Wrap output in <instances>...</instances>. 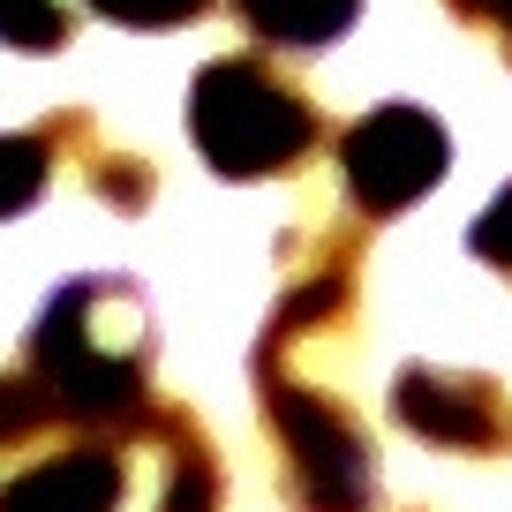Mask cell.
<instances>
[{
    "label": "cell",
    "instance_id": "obj_7",
    "mask_svg": "<svg viewBox=\"0 0 512 512\" xmlns=\"http://www.w3.org/2000/svg\"><path fill=\"white\" fill-rule=\"evenodd\" d=\"M121 497H128V452L106 437L53 445L0 482V512H113Z\"/></svg>",
    "mask_w": 512,
    "mask_h": 512
},
{
    "label": "cell",
    "instance_id": "obj_16",
    "mask_svg": "<svg viewBox=\"0 0 512 512\" xmlns=\"http://www.w3.org/2000/svg\"><path fill=\"white\" fill-rule=\"evenodd\" d=\"M445 8L467 23V31H490L497 46H505V61H512V0H445Z\"/></svg>",
    "mask_w": 512,
    "mask_h": 512
},
{
    "label": "cell",
    "instance_id": "obj_17",
    "mask_svg": "<svg viewBox=\"0 0 512 512\" xmlns=\"http://www.w3.org/2000/svg\"><path fill=\"white\" fill-rule=\"evenodd\" d=\"M407 512H422V505H407Z\"/></svg>",
    "mask_w": 512,
    "mask_h": 512
},
{
    "label": "cell",
    "instance_id": "obj_8",
    "mask_svg": "<svg viewBox=\"0 0 512 512\" xmlns=\"http://www.w3.org/2000/svg\"><path fill=\"white\" fill-rule=\"evenodd\" d=\"M128 445L159 452V497H151V512H226V467H219V445H211L204 415L151 400V415L136 422Z\"/></svg>",
    "mask_w": 512,
    "mask_h": 512
},
{
    "label": "cell",
    "instance_id": "obj_9",
    "mask_svg": "<svg viewBox=\"0 0 512 512\" xmlns=\"http://www.w3.org/2000/svg\"><path fill=\"white\" fill-rule=\"evenodd\" d=\"M234 16L249 38H264L279 53H324L354 31L362 0H234Z\"/></svg>",
    "mask_w": 512,
    "mask_h": 512
},
{
    "label": "cell",
    "instance_id": "obj_3",
    "mask_svg": "<svg viewBox=\"0 0 512 512\" xmlns=\"http://www.w3.org/2000/svg\"><path fill=\"white\" fill-rule=\"evenodd\" d=\"M249 377H256L264 430H272L279 497L294 512H377L384 467H377V437H369L362 407L339 400L309 369L264 362V354H249Z\"/></svg>",
    "mask_w": 512,
    "mask_h": 512
},
{
    "label": "cell",
    "instance_id": "obj_10",
    "mask_svg": "<svg viewBox=\"0 0 512 512\" xmlns=\"http://www.w3.org/2000/svg\"><path fill=\"white\" fill-rule=\"evenodd\" d=\"M61 136L76 144V159H83V181L98 189V204H106V211H121V219L151 211V189H159L151 159H136V151L106 144V136H98V121H91L83 106H68V113H61Z\"/></svg>",
    "mask_w": 512,
    "mask_h": 512
},
{
    "label": "cell",
    "instance_id": "obj_15",
    "mask_svg": "<svg viewBox=\"0 0 512 512\" xmlns=\"http://www.w3.org/2000/svg\"><path fill=\"white\" fill-rule=\"evenodd\" d=\"M467 249H475L490 272H505V279H512V181L497 189V204L482 211L475 226H467Z\"/></svg>",
    "mask_w": 512,
    "mask_h": 512
},
{
    "label": "cell",
    "instance_id": "obj_5",
    "mask_svg": "<svg viewBox=\"0 0 512 512\" xmlns=\"http://www.w3.org/2000/svg\"><path fill=\"white\" fill-rule=\"evenodd\" d=\"M279 256H287V287H279L249 354H302L317 339H339L354 324V309H362V219L287 234Z\"/></svg>",
    "mask_w": 512,
    "mask_h": 512
},
{
    "label": "cell",
    "instance_id": "obj_12",
    "mask_svg": "<svg viewBox=\"0 0 512 512\" xmlns=\"http://www.w3.org/2000/svg\"><path fill=\"white\" fill-rule=\"evenodd\" d=\"M76 38L68 0H0V46L16 53H61Z\"/></svg>",
    "mask_w": 512,
    "mask_h": 512
},
{
    "label": "cell",
    "instance_id": "obj_11",
    "mask_svg": "<svg viewBox=\"0 0 512 512\" xmlns=\"http://www.w3.org/2000/svg\"><path fill=\"white\" fill-rule=\"evenodd\" d=\"M53 159H61V144H53V128H16V136H0V219H16V211H31L38 196H46L53 181Z\"/></svg>",
    "mask_w": 512,
    "mask_h": 512
},
{
    "label": "cell",
    "instance_id": "obj_14",
    "mask_svg": "<svg viewBox=\"0 0 512 512\" xmlns=\"http://www.w3.org/2000/svg\"><path fill=\"white\" fill-rule=\"evenodd\" d=\"M83 8L121 23V31H181V23L211 16V0H83Z\"/></svg>",
    "mask_w": 512,
    "mask_h": 512
},
{
    "label": "cell",
    "instance_id": "obj_6",
    "mask_svg": "<svg viewBox=\"0 0 512 512\" xmlns=\"http://www.w3.org/2000/svg\"><path fill=\"white\" fill-rule=\"evenodd\" d=\"M392 422L437 452H460V460H512V392L497 377H482V369L400 362Z\"/></svg>",
    "mask_w": 512,
    "mask_h": 512
},
{
    "label": "cell",
    "instance_id": "obj_2",
    "mask_svg": "<svg viewBox=\"0 0 512 512\" xmlns=\"http://www.w3.org/2000/svg\"><path fill=\"white\" fill-rule=\"evenodd\" d=\"M189 144L219 181H279V174H302L332 144V121L272 61L219 53L189 83Z\"/></svg>",
    "mask_w": 512,
    "mask_h": 512
},
{
    "label": "cell",
    "instance_id": "obj_4",
    "mask_svg": "<svg viewBox=\"0 0 512 512\" xmlns=\"http://www.w3.org/2000/svg\"><path fill=\"white\" fill-rule=\"evenodd\" d=\"M339 181H347V204L362 226L377 219H400L407 204L445 181L452 166V144H445V121L422 106H377L362 113L354 128H339Z\"/></svg>",
    "mask_w": 512,
    "mask_h": 512
},
{
    "label": "cell",
    "instance_id": "obj_13",
    "mask_svg": "<svg viewBox=\"0 0 512 512\" xmlns=\"http://www.w3.org/2000/svg\"><path fill=\"white\" fill-rule=\"evenodd\" d=\"M46 430H53V415H46V400L31 392V377H23V369H0V460L31 452Z\"/></svg>",
    "mask_w": 512,
    "mask_h": 512
},
{
    "label": "cell",
    "instance_id": "obj_1",
    "mask_svg": "<svg viewBox=\"0 0 512 512\" xmlns=\"http://www.w3.org/2000/svg\"><path fill=\"white\" fill-rule=\"evenodd\" d=\"M151 362H159V332L144 287L98 272L53 287L23 339V377L46 400V415L106 445H128L136 422L151 415Z\"/></svg>",
    "mask_w": 512,
    "mask_h": 512
}]
</instances>
